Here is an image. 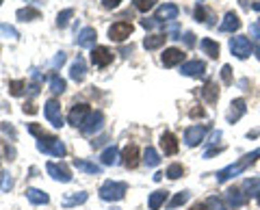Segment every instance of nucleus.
<instances>
[{
    "label": "nucleus",
    "mask_w": 260,
    "mask_h": 210,
    "mask_svg": "<svg viewBox=\"0 0 260 210\" xmlns=\"http://www.w3.org/2000/svg\"><path fill=\"white\" fill-rule=\"evenodd\" d=\"M258 158H260V148H258V150H254V152H249V154H245V156H241L239 163H232V165L223 167L221 171H217V182H221V184H223V182L230 180V178L243 173L249 165H254Z\"/></svg>",
    "instance_id": "nucleus-1"
},
{
    "label": "nucleus",
    "mask_w": 260,
    "mask_h": 210,
    "mask_svg": "<svg viewBox=\"0 0 260 210\" xmlns=\"http://www.w3.org/2000/svg\"><path fill=\"white\" fill-rule=\"evenodd\" d=\"M37 150L42 154H48V156H54V158H61L65 156V145L59 136H52V134H42L37 139Z\"/></svg>",
    "instance_id": "nucleus-2"
},
{
    "label": "nucleus",
    "mask_w": 260,
    "mask_h": 210,
    "mask_svg": "<svg viewBox=\"0 0 260 210\" xmlns=\"http://www.w3.org/2000/svg\"><path fill=\"white\" fill-rule=\"evenodd\" d=\"M126 191H128V187L124 182H115V180H107L100 187V197L104 199V201H119V199H124V195H126Z\"/></svg>",
    "instance_id": "nucleus-3"
},
{
    "label": "nucleus",
    "mask_w": 260,
    "mask_h": 210,
    "mask_svg": "<svg viewBox=\"0 0 260 210\" xmlns=\"http://www.w3.org/2000/svg\"><path fill=\"white\" fill-rule=\"evenodd\" d=\"M230 52L237 56V59H247V56L254 52V46H251V42H249V37H245V35H237V37H232L230 39Z\"/></svg>",
    "instance_id": "nucleus-4"
},
{
    "label": "nucleus",
    "mask_w": 260,
    "mask_h": 210,
    "mask_svg": "<svg viewBox=\"0 0 260 210\" xmlns=\"http://www.w3.org/2000/svg\"><path fill=\"white\" fill-rule=\"evenodd\" d=\"M102 126H104V115L100 111H91L87 115V119L83 122V126H80V132L83 134H95V132L102 130Z\"/></svg>",
    "instance_id": "nucleus-5"
},
{
    "label": "nucleus",
    "mask_w": 260,
    "mask_h": 210,
    "mask_svg": "<svg viewBox=\"0 0 260 210\" xmlns=\"http://www.w3.org/2000/svg\"><path fill=\"white\" fill-rule=\"evenodd\" d=\"M44 113H46V119L50 122L54 128H63L65 126V119L61 115V104L56 102L54 98H50L46 102V107H44Z\"/></svg>",
    "instance_id": "nucleus-6"
},
{
    "label": "nucleus",
    "mask_w": 260,
    "mask_h": 210,
    "mask_svg": "<svg viewBox=\"0 0 260 210\" xmlns=\"http://www.w3.org/2000/svg\"><path fill=\"white\" fill-rule=\"evenodd\" d=\"M133 30H135L133 24L126 22V20H119L115 24H111L109 39H113V42H124V39H128L130 35H133Z\"/></svg>",
    "instance_id": "nucleus-7"
},
{
    "label": "nucleus",
    "mask_w": 260,
    "mask_h": 210,
    "mask_svg": "<svg viewBox=\"0 0 260 210\" xmlns=\"http://www.w3.org/2000/svg\"><path fill=\"white\" fill-rule=\"evenodd\" d=\"M46 171L56 182H63V184L72 182V173H70V169H68V165H65V163H48Z\"/></svg>",
    "instance_id": "nucleus-8"
},
{
    "label": "nucleus",
    "mask_w": 260,
    "mask_h": 210,
    "mask_svg": "<svg viewBox=\"0 0 260 210\" xmlns=\"http://www.w3.org/2000/svg\"><path fill=\"white\" fill-rule=\"evenodd\" d=\"M208 132V126H189L184 130V143L189 145V148H195V145H200L202 141H204V136Z\"/></svg>",
    "instance_id": "nucleus-9"
},
{
    "label": "nucleus",
    "mask_w": 260,
    "mask_h": 210,
    "mask_svg": "<svg viewBox=\"0 0 260 210\" xmlns=\"http://www.w3.org/2000/svg\"><path fill=\"white\" fill-rule=\"evenodd\" d=\"M91 63L95 67H107L113 63V52L109 50V48L104 46H95L91 50Z\"/></svg>",
    "instance_id": "nucleus-10"
},
{
    "label": "nucleus",
    "mask_w": 260,
    "mask_h": 210,
    "mask_svg": "<svg viewBox=\"0 0 260 210\" xmlns=\"http://www.w3.org/2000/svg\"><path fill=\"white\" fill-rule=\"evenodd\" d=\"M247 113V102L243 100V98H237V100H232L230 102V109H228V124H234V122H239V119L243 117Z\"/></svg>",
    "instance_id": "nucleus-11"
},
{
    "label": "nucleus",
    "mask_w": 260,
    "mask_h": 210,
    "mask_svg": "<svg viewBox=\"0 0 260 210\" xmlns=\"http://www.w3.org/2000/svg\"><path fill=\"white\" fill-rule=\"evenodd\" d=\"M91 113V109H89V104H74L72 107V111H70V115H68V122L72 124V126H83V122L87 119V115Z\"/></svg>",
    "instance_id": "nucleus-12"
},
{
    "label": "nucleus",
    "mask_w": 260,
    "mask_h": 210,
    "mask_svg": "<svg viewBox=\"0 0 260 210\" xmlns=\"http://www.w3.org/2000/svg\"><path fill=\"white\" fill-rule=\"evenodd\" d=\"M95 39H98V33H95V28L91 26H85V28H80L78 30V35H76V46L80 48H95Z\"/></svg>",
    "instance_id": "nucleus-13"
},
{
    "label": "nucleus",
    "mask_w": 260,
    "mask_h": 210,
    "mask_svg": "<svg viewBox=\"0 0 260 210\" xmlns=\"http://www.w3.org/2000/svg\"><path fill=\"white\" fill-rule=\"evenodd\" d=\"M204 72H206V63L204 61H186L184 65L180 67V74L182 76H189V78H200V76H204Z\"/></svg>",
    "instance_id": "nucleus-14"
},
{
    "label": "nucleus",
    "mask_w": 260,
    "mask_h": 210,
    "mask_svg": "<svg viewBox=\"0 0 260 210\" xmlns=\"http://www.w3.org/2000/svg\"><path fill=\"white\" fill-rule=\"evenodd\" d=\"M178 139H176V134L174 132H162L160 134V150L165 152V156H174L178 154Z\"/></svg>",
    "instance_id": "nucleus-15"
},
{
    "label": "nucleus",
    "mask_w": 260,
    "mask_h": 210,
    "mask_svg": "<svg viewBox=\"0 0 260 210\" xmlns=\"http://www.w3.org/2000/svg\"><path fill=\"white\" fill-rule=\"evenodd\" d=\"M85 76H87V63L83 56H76L74 63L70 65V78L74 80V83H83Z\"/></svg>",
    "instance_id": "nucleus-16"
},
{
    "label": "nucleus",
    "mask_w": 260,
    "mask_h": 210,
    "mask_svg": "<svg viewBox=\"0 0 260 210\" xmlns=\"http://www.w3.org/2000/svg\"><path fill=\"white\" fill-rule=\"evenodd\" d=\"M239 28H241L239 15L234 13V11H228V13L223 15L221 24H219V30H221V33H234V30H239Z\"/></svg>",
    "instance_id": "nucleus-17"
},
{
    "label": "nucleus",
    "mask_w": 260,
    "mask_h": 210,
    "mask_svg": "<svg viewBox=\"0 0 260 210\" xmlns=\"http://www.w3.org/2000/svg\"><path fill=\"white\" fill-rule=\"evenodd\" d=\"M178 13H180V9H178L176 5L167 3V5L158 7V11H156V18H154V20H158L160 24H162V22H174V20L178 18Z\"/></svg>",
    "instance_id": "nucleus-18"
},
{
    "label": "nucleus",
    "mask_w": 260,
    "mask_h": 210,
    "mask_svg": "<svg viewBox=\"0 0 260 210\" xmlns=\"http://www.w3.org/2000/svg\"><path fill=\"white\" fill-rule=\"evenodd\" d=\"M182 59H184V54H182V50L180 48H167L165 52H162V65L165 67H176L178 63H182Z\"/></svg>",
    "instance_id": "nucleus-19"
},
{
    "label": "nucleus",
    "mask_w": 260,
    "mask_h": 210,
    "mask_svg": "<svg viewBox=\"0 0 260 210\" xmlns=\"http://www.w3.org/2000/svg\"><path fill=\"white\" fill-rule=\"evenodd\" d=\"M225 201H228V206H232V208H241V206L247 204V197L241 189H228L225 191Z\"/></svg>",
    "instance_id": "nucleus-20"
},
{
    "label": "nucleus",
    "mask_w": 260,
    "mask_h": 210,
    "mask_svg": "<svg viewBox=\"0 0 260 210\" xmlns=\"http://www.w3.org/2000/svg\"><path fill=\"white\" fill-rule=\"evenodd\" d=\"M121 158H124V165L128 169H135L137 165H139V148H137V145H126Z\"/></svg>",
    "instance_id": "nucleus-21"
},
{
    "label": "nucleus",
    "mask_w": 260,
    "mask_h": 210,
    "mask_svg": "<svg viewBox=\"0 0 260 210\" xmlns=\"http://www.w3.org/2000/svg\"><path fill=\"white\" fill-rule=\"evenodd\" d=\"M100 160H102L104 167L117 165V163H119V150H117V145H109V148L100 154Z\"/></svg>",
    "instance_id": "nucleus-22"
},
{
    "label": "nucleus",
    "mask_w": 260,
    "mask_h": 210,
    "mask_svg": "<svg viewBox=\"0 0 260 210\" xmlns=\"http://www.w3.org/2000/svg\"><path fill=\"white\" fill-rule=\"evenodd\" d=\"M202 95H204V100L208 104H217V100H219V87H217L215 80H208V83L202 87Z\"/></svg>",
    "instance_id": "nucleus-23"
},
{
    "label": "nucleus",
    "mask_w": 260,
    "mask_h": 210,
    "mask_svg": "<svg viewBox=\"0 0 260 210\" xmlns=\"http://www.w3.org/2000/svg\"><path fill=\"white\" fill-rule=\"evenodd\" d=\"M72 165H74L78 171H85V173H102V167L100 165H95V163H89V160H85V158H74L72 160Z\"/></svg>",
    "instance_id": "nucleus-24"
},
{
    "label": "nucleus",
    "mask_w": 260,
    "mask_h": 210,
    "mask_svg": "<svg viewBox=\"0 0 260 210\" xmlns=\"http://www.w3.org/2000/svg\"><path fill=\"white\" fill-rule=\"evenodd\" d=\"M241 191L245 193L247 199L249 197H256L258 199V195H260V178H249V180H245V182H243V189Z\"/></svg>",
    "instance_id": "nucleus-25"
},
{
    "label": "nucleus",
    "mask_w": 260,
    "mask_h": 210,
    "mask_svg": "<svg viewBox=\"0 0 260 210\" xmlns=\"http://www.w3.org/2000/svg\"><path fill=\"white\" fill-rule=\"evenodd\" d=\"M200 48H202V52L210 56V59H217L219 52H221V50H219V44L215 42V39H210V37H204V39H202V42H200Z\"/></svg>",
    "instance_id": "nucleus-26"
},
{
    "label": "nucleus",
    "mask_w": 260,
    "mask_h": 210,
    "mask_svg": "<svg viewBox=\"0 0 260 210\" xmlns=\"http://www.w3.org/2000/svg\"><path fill=\"white\" fill-rule=\"evenodd\" d=\"M167 42V35H148L143 39V48L145 50H158V48H162Z\"/></svg>",
    "instance_id": "nucleus-27"
},
{
    "label": "nucleus",
    "mask_w": 260,
    "mask_h": 210,
    "mask_svg": "<svg viewBox=\"0 0 260 210\" xmlns=\"http://www.w3.org/2000/svg\"><path fill=\"white\" fill-rule=\"evenodd\" d=\"M87 193L85 191H76V193H70V195L63 197V206L65 208H72V206H78V204H85L87 201Z\"/></svg>",
    "instance_id": "nucleus-28"
},
{
    "label": "nucleus",
    "mask_w": 260,
    "mask_h": 210,
    "mask_svg": "<svg viewBox=\"0 0 260 210\" xmlns=\"http://www.w3.org/2000/svg\"><path fill=\"white\" fill-rule=\"evenodd\" d=\"M26 197H28L30 204H35V206H42V204H48V201H50L48 193L39 191V189H28V191H26Z\"/></svg>",
    "instance_id": "nucleus-29"
},
{
    "label": "nucleus",
    "mask_w": 260,
    "mask_h": 210,
    "mask_svg": "<svg viewBox=\"0 0 260 210\" xmlns=\"http://www.w3.org/2000/svg\"><path fill=\"white\" fill-rule=\"evenodd\" d=\"M18 20L22 22H30V20H39L42 18V11L35 9V7H24V9H18Z\"/></svg>",
    "instance_id": "nucleus-30"
},
{
    "label": "nucleus",
    "mask_w": 260,
    "mask_h": 210,
    "mask_svg": "<svg viewBox=\"0 0 260 210\" xmlns=\"http://www.w3.org/2000/svg\"><path fill=\"white\" fill-rule=\"evenodd\" d=\"M167 195H169L167 191H154L152 195H150V199H148L150 210H158V208H160V206L167 201Z\"/></svg>",
    "instance_id": "nucleus-31"
},
{
    "label": "nucleus",
    "mask_w": 260,
    "mask_h": 210,
    "mask_svg": "<svg viewBox=\"0 0 260 210\" xmlns=\"http://www.w3.org/2000/svg\"><path fill=\"white\" fill-rule=\"evenodd\" d=\"M143 163L148 165V167H156V165L160 163V154H158V152L152 148V145H148V148H145V154H143Z\"/></svg>",
    "instance_id": "nucleus-32"
},
{
    "label": "nucleus",
    "mask_w": 260,
    "mask_h": 210,
    "mask_svg": "<svg viewBox=\"0 0 260 210\" xmlns=\"http://www.w3.org/2000/svg\"><path fill=\"white\" fill-rule=\"evenodd\" d=\"M48 83H50V91H52V93H63L65 87H68V83H65V80H63L59 74H50Z\"/></svg>",
    "instance_id": "nucleus-33"
},
{
    "label": "nucleus",
    "mask_w": 260,
    "mask_h": 210,
    "mask_svg": "<svg viewBox=\"0 0 260 210\" xmlns=\"http://www.w3.org/2000/svg\"><path fill=\"white\" fill-rule=\"evenodd\" d=\"M74 18V9H63L59 15H56V26L59 28H65L70 24V20Z\"/></svg>",
    "instance_id": "nucleus-34"
},
{
    "label": "nucleus",
    "mask_w": 260,
    "mask_h": 210,
    "mask_svg": "<svg viewBox=\"0 0 260 210\" xmlns=\"http://www.w3.org/2000/svg\"><path fill=\"white\" fill-rule=\"evenodd\" d=\"M165 176L169 178V180H178L180 176H184V167H182L180 163L169 165V167H167V171H165Z\"/></svg>",
    "instance_id": "nucleus-35"
},
{
    "label": "nucleus",
    "mask_w": 260,
    "mask_h": 210,
    "mask_svg": "<svg viewBox=\"0 0 260 210\" xmlns=\"http://www.w3.org/2000/svg\"><path fill=\"white\" fill-rule=\"evenodd\" d=\"M24 89H28L26 80H11V83H9V91H11V95H15V98L24 93Z\"/></svg>",
    "instance_id": "nucleus-36"
},
{
    "label": "nucleus",
    "mask_w": 260,
    "mask_h": 210,
    "mask_svg": "<svg viewBox=\"0 0 260 210\" xmlns=\"http://www.w3.org/2000/svg\"><path fill=\"white\" fill-rule=\"evenodd\" d=\"M135 3V9H139V11H150V9H154V7H156V3L158 0H133Z\"/></svg>",
    "instance_id": "nucleus-37"
},
{
    "label": "nucleus",
    "mask_w": 260,
    "mask_h": 210,
    "mask_svg": "<svg viewBox=\"0 0 260 210\" xmlns=\"http://www.w3.org/2000/svg\"><path fill=\"white\" fill-rule=\"evenodd\" d=\"M195 20L198 22H204V24H210V20H213V15H210L208 11H206V7H198V9H195Z\"/></svg>",
    "instance_id": "nucleus-38"
},
{
    "label": "nucleus",
    "mask_w": 260,
    "mask_h": 210,
    "mask_svg": "<svg viewBox=\"0 0 260 210\" xmlns=\"http://www.w3.org/2000/svg\"><path fill=\"white\" fill-rule=\"evenodd\" d=\"M0 33H3L5 37H11V39H18V37H20V33H18V28H13V26H9V24H3V22H0Z\"/></svg>",
    "instance_id": "nucleus-39"
},
{
    "label": "nucleus",
    "mask_w": 260,
    "mask_h": 210,
    "mask_svg": "<svg viewBox=\"0 0 260 210\" xmlns=\"http://www.w3.org/2000/svg\"><path fill=\"white\" fill-rule=\"evenodd\" d=\"M206 206H208V210H228L225 201L219 199V197H210V199L206 201Z\"/></svg>",
    "instance_id": "nucleus-40"
},
{
    "label": "nucleus",
    "mask_w": 260,
    "mask_h": 210,
    "mask_svg": "<svg viewBox=\"0 0 260 210\" xmlns=\"http://www.w3.org/2000/svg\"><path fill=\"white\" fill-rule=\"evenodd\" d=\"M189 199V191H182V193H178V195L169 201V208H178V206H182L184 201Z\"/></svg>",
    "instance_id": "nucleus-41"
},
{
    "label": "nucleus",
    "mask_w": 260,
    "mask_h": 210,
    "mask_svg": "<svg viewBox=\"0 0 260 210\" xmlns=\"http://www.w3.org/2000/svg\"><path fill=\"white\" fill-rule=\"evenodd\" d=\"M11 187H13V178L9 173H3V178H0V189L7 193V191H11Z\"/></svg>",
    "instance_id": "nucleus-42"
},
{
    "label": "nucleus",
    "mask_w": 260,
    "mask_h": 210,
    "mask_svg": "<svg viewBox=\"0 0 260 210\" xmlns=\"http://www.w3.org/2000/svg\"><path fill=\"white\" fill-rule=\"evenodd\" d=\"M221 80H223V85H232V67L230 65L221 67Z\"/></svg>",
    "instance_id": "nucleus-43"
},
{
    "label": "nucleus",
    "mask_w": 260,
    "mask_h": 210,
    "mask_svg": "<svg viewBox=\"0 0 260 210\" xmlns=\"http://www.w3.org/2000/svg\"><path fill=\"white\" fill-rule=\"evenodd\" d=\"M65 59H68V56H65V52L61 50V52H56V56L52 59V67H61L63 63H65Z\"/></svg>",
    "instance_id": "nucleus-44"
},
{
    "label": "nucleus",
    "mask_w": 260,
    "mask_h": 210,
    "mask_svg": "<svg viewBox=\"0 0 260 210\" xmlns=\"http://www.w3.org/2000/svg\"><path fill=\"white\" fill-rule=\"evenodd\" d=\"M100 3H102L104 9H115V7H119L124 0H100Z\"/></svg>",
    "instance_id": "nucleus-45"
},
{
    "label": "nucleus",
    "mask_w": 260,
    "mask_h": 210,
    "mask_svg": "<svg viewBox=\"0 0 260 210\" xmlns=\"http://www.w3.org/2000/svg\"><path fill=\"white\" fill-rule=\"evenodd\" d=\"M28 132H30V134H35L37 139H39V136L44 134V132H42V128H39L37 124H28Z\"/></svg>",
    "instance_id": "nucleus-46"
},
{
    "label": "nucleus",
    "mask_w": 260,
    "mask_h": 210,
    "mask_svg": "<svg viewBox=\"0 0 260 210\" xmlns=\"http://www.w3.org/2000/svg\"><path fill=\"white\" fill-rule=\"evenodd\" d=\"M249 30H251V35H254L258 42H260V22H256V24H251L249 26Z\"/></svg>",
    "instance_id": "nucleus-47"
},
{
    "label": "nucleus",
    "mask_w": 260,
    "mask_h": 210,
    "mask_svg": "<svg viewBox=\"0 0 260 210\" xmlns=\"http://www.w3.org/2000/svg\"><path fill=\"white\" fill-rule=\"evenodd\" d=\"M37 93H39V83H32V85H28V95H30V98H35Z\"/></svg>",
    "instance_id": "nucleus-48"
},
{
    "label": "nucleus",
    "mask_w": 260,
    "mask_h": 210,
    "mask_svg": "<svg viewBox=\"0 0 260 210\" xmlns=\"http://www.w3.org/2000/svg\"><path fill=\"white\" fill-rule=\"evenodd\" d=\"M223 152V148H210L206 154H204V158H210V156H215V154H221Z\"/></svg>",
    "instance_id": "nucleus-49"
},
{
    "label": "nucleus",
    "mask_w": 260,
    "mask_h": 210,
    "mask_svg": "<svg viewBox=\"0 0 260 210\" xmlns=\"http://www.w3.org/2000/svg\"><path fill=\"white\" fill-rule=\"evenodd\" d=\"M184 44L191 48V46L195 44V35H193V33H184Z\"/></svg>",
    "instance_id": "nucleus-50"
},
{
    "label": "nucleus",
    "mask_w": 260,
    "mask_h": 210,
    "mask_svg": "<svg viewBox=\"0 0 260 210\" xmlns=\"http://www.w3.org/2000/svg\"><path fill=\"white\" fill-rule=\"evenodd\" d=\"M24 113H28V115H35V113H37V107H35V104H26V107H24Z\"/></svg>",
    "instance_id": "nucleus-51"
},
{
    "label": "nucleus",
    "mask_w": 260,
    "mask_h": 210,
    "mask_svg": "<svg viewBox=\"0 0 260 210\" xmlns=\"http://www.w3.org/2000/svg\"><path fill=\"white\" fill-rule=\"evenodd\" d=\"M3 130H5L7 134H11L13 139H15V130H13V126H9V124H3Z\"/></svg>",
    "instance_id": "nucleus-52"
},
{
    "label": "nucleus",
    "mask_w": 260,
    "mask_h": 210,
    "mask_svg": "<svg viewBox=\"0 0 260 210\" xmlns=\"http://www.w3.org/2000/svg\"><path fill=\"white\" fill-rule=\"evenodd\" d=\"M191 210H208V206H206V204H202V201H198V204H193V206H191Z\"/></svg>",
    "instance_id": "nucleus-53"
},
{
    "label": "nucleus",
    "mask_w": 260,
    "mask_h": 210,
    "mask_svg": "<svg viewBox=\"0 0 260 210\" xmlns=\"http://www.w3.org/2000/svg\"><path fill=\"white\" fill-rule=\"evenodd\" d=\"M198 115L202 117V115H204V111H202V109H193L191 111V117H198Z\"/></svg>",
    "instance_id": "nucleus-54"
},
{
    "label": "nucleus",
    "mask_w": 260,
    "mask_h": 210,
    "mask_svg": "<svg viewBox=\"0 0 260 210\" xmlns=\"http://www.w3.org/2000/svg\"><path fill=\"white\" fill-rule=\"evenodd\" d=\"M7 156H11V160H13V156H15V150L9 148V145H7Z\"/></svg>",
    "instance_id": "nucleus-55"
},
{
    "label": "nucleus",
    "mask_w": 260,
    "mask_h": 210,
    "mask_svg": "<svg viewBox=\"0 0 260 210\" xmlns=\"http://www.w3.org/2000/svg\"><path fill=\"white\" fill-rule=\"evenodd\" d=\"M254 52H256V56L260 59V46H256V48H254Z\"/></svg>",
    "instance_id": "nucleus-56"
},
{
    "label": "nucleus",
    "mask_w": 260,
    "mask_h": 210,
    "mask_svg": "<svg viewBox=\"0 0 260 210\" xmlns=\"http://www.w3.org/2000/svg\"><path fill=\"white\" fill-rule=\"evenodd\" d=\"M258 204H260V195H258Z\"/></svg>",
    "instance_id": "nucleus-57"
},
{
    "label": "nucleus",
    "mask_w": 260,
    "mask_h": 210,
    "mask_svg": "<svg viewBox=\"0 0 260 210\" xmlns=\"http://www.w3.org/2000/svg\"><path fill=\"white\" fill-rule=\"evenodd\" d=\"M0 5H3V0H0Z\"/></svg>",
    "instance_id": "nucleus-58"
}]
</instances>
